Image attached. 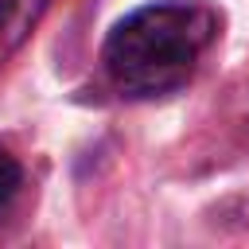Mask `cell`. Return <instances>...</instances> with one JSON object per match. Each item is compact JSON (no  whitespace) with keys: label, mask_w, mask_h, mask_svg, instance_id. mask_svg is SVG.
<instances>
[{"label":"cell","mask_w":249,"mask_h":249,"mask_svg":"<svg viewBox=\"0 0 249 249\" xmlns=\"http://www.w3.org/2000/svg\"><path fill=\"white\" fill-rule=\"evenodd\" d=\"M214 39L218 12L206 0H152L113 23L101 66L117 93L163 97L195 78Z\"/></svg>","instance_id":"1"},{"label":"cell","mask_w":249,"mask_h":249,"mask_svg":"<svg viewBox=\"0 0 249 249\" xmlns=\"http://www.w3.org/2000/svg\"><path fill=\"white\" fill-rule=\"evenodd\" d=\"M47 4L51 0H0V62L12 51H19V43L31 35Z\"/></svg>","instance_id":"2"},{"label":"cell","mask_w":249,"mask_h":249,"mask_svg":"<svg viewBox=\"0 0 249 249\" xmlns=\"http://www.w3.org/2000/svg\"><path fill=\"white\" fill-rule=\"evenodd\" d=\"M19 187H23V167H19V160H16L8 148H0V214L12 206V198L19 195Z\"/></svg>","instance_id":"3"}]
</instances>
